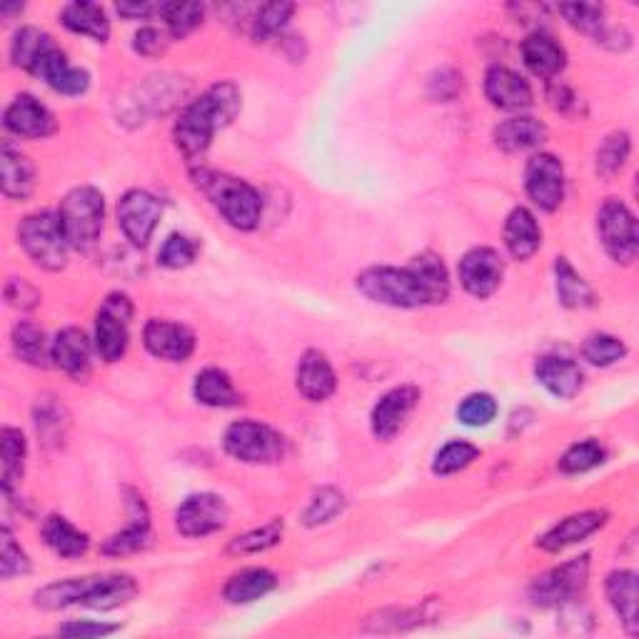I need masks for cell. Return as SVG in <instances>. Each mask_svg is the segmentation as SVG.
<instances>
[{
	"label": "cell",
	"instance_id": "34",
	"mask_svg": "<svg viewBox=\"0 0 639 639\" xmlns=\"http://www.w3.org/2000/svg\"><path fill=\"white\" fill-rule=\"evenodd\" d=\"M555 275H557V298L565 308L577 310V308L594 305L592 288L584 282L582 275L567 263V257H557Z\"/></svg>",
	"mask_w": 639,
	"mask_h": 639
},
{
	"label": "cell",
	"instance_id": "28",
	"mask_svg": "<svg viewBox=\"0 0 639 639\" xmlns=\"http://www.w3.org/2000/svg\"><path fill=\"white\" fill-rule=\"evenodd\" d=\"M547 137V128L534 118H509L495 128V143L505 153H522L540 145Z\"/></svg>",
	"mask_w": 639,
	"mask_h": 639
},
{
	"label": "cell",
	"instance_id": "39",
	"mask_svg": "<svg viewBox=\"0 0 639 639\" xmlns=\"http://www.w3.org/2000/svg\"><path fill=\"white\" fill-rule=\"evenodd\" d=\"M345 505H348V499H345L340 490L323 487L319 492H315L313 499H310L305 515H302V522H305L308 527L330 522L342 513Z\"/></svg>",
	"mask_w": 639,
	"mask_h": 639
},
{
	"label": "cell",
	"instance_id": "8",
	"mask_svg": "<svg viewBox=\"0 0 639 639\" xmlns=\"http://www.w3.org/2000/svg\"><path fill=\"white\" fill-rule=\"evenodd\" d=\"M598 228L602 245L607 250L610 257L622 265H632L639 250V236H637V220L629 207L610 197L604 201L598 215Z\"/></svg>",
	"mask_w": 639,
	"mask_h": 639
},
{
	"label": "cell",
	"instance_id": "23",
	"mask_svg": "<svg viewBox=\"0 0 639 639\" xmlns=\"http://www.w3.org/2000/svg\"><path fill=\"white\" fill-rule=\"evenodd\" d=\"M335 370L319 350H308L298 362V390L310 402H325L335 393Z\"/></svg>",
	"mask_w": 639,
	"mask_h": 639
},
{
	"label": "cell",
	"instance_id": "25",
	"mask_svg": "<svg viewBox=\"0 0 639 639\" xmlns=\"http://www.w3.org/2000/svg\"><path fill=\"white\" fill-rule=\"evenodd\" d=\"M542 243V232L527 207H515L505 222V245L515 261H530Z\"/></svg>",
	"mask_w": 639,
	"mask_h": 639
},
{
	"label": "cell",
	"instance_id": "12",
	"mask_svg": "<svg viewBox=\"0 0 639 639\" xmlns=\"http://www.w3.org/2000/svg\"><path fill=\"white\" fill-rule=\"evenodd\" d=\"M525 188L534 205L542 210H557L565 201V170L555 155L540 153L530 158L525 170Z\"/></svg>",
	"mask_w": 639,
	"mask_h": 639
},
{
	"label": "cell",
	"instance_id": "3",
	"mask_svg": "<svg viewBox=\"0 0 639 639\" xmlns=\"http://www.w3.org/2000/svg\"><path fill=\"white\" fill-rule=\"evenodd\" d=\"M11 58L15 65L25 68L36 77H43L50 88L63 95H81L88 91L91 75L83 68H73L68 63L63 50L56 46V40L38 28H21L15 33Z\"/></svg>",
	"mask_w": 639,
	"mask_h": 639
},
{
	"label": "cell",
	"instance_id": "45",
	"mask_svg": "<svg viewBox=\"0 0 639 639\" xmlns=\"http://www.w3.org/2000/svg\"><path fill=\"white\" fill-rule=\"evenodd\" d=\"M292 13H296V5H292V3H267V5H263L261 11H257L255 21H253V38L261 43V40L278 36V33L285 28V23L290 21Z\"/></svg>",
	"mask_w": 639,
	"mask_h": 639
},
{
	"label": "cell",
	"instance_id": "36",
	"mask_svg": "<svg viewBox=\"0 0 639 639\" xmlns=\"http://www.w3.org/2000/svg\"><path fill=\"white\" fill-rule=\"evenodd\" d=\"M0 457H3V490L11 492L13 482L21 480L25 462V437L21 430L5 427L0 433Z\"/></svg>",
	"mask_w": 639,
	"mask_h": 639
},
{
	"label": "cell",
	"instance_id": "30",
	"mask_svg": "<svg viewBox=\"0 0 639 639\" xmlns=\"http://www.w3.org/2000/svg\"><path fill=\"white\" fill-rule=\"evenodd\" d=\"M43 540H46V545L56 552L60 557H81L88 552L91 547V540L88 534L75 530V527L65 520V517L60 515H50L46 522H43Z\"/></svg>",
	"mask_w": 639,
	"mask_h": 639
},
{
	"label": "cell",
	"instance_id": "5",
	"mask_svg": "<svg viewBox=\"0 0 639 639\" xmlns=\"http://www.w3.org/2000/svg\"><path fill=\"white\" fill-rule=\"evenodd\" d=\"M58 218L63 222L65 238L75 250H91L98 243L103 218H106V201L100 190L75 188L60 203Z\"/></svg>",
	"mask_w": 639,
	"mask_h": 639
},
{
	"label": "cell",
	"instance_id": "19",
	"mask_svg": "<svg viewBox=\"0 0 639 639\" xmlns=\"http://www.w3.org/2000/svg\"><path fill=\"white\" fill-rule=\"evenodd\" d=\"M5 128L23 137H46L56 131V118L33 95H19L5 110Z\"/></svg>",
	"mask_w": 639,
	"mask_h": 639
},
{
	"label": "cell",
	"instance_id": "40",
	"mask_svg": "<svg viewBox=\"0 0 639 639\" xmlns=\"http://www.w3.org/2000/svg\"><path fill=\"white\" fill-rule=\"evenodd\" d=\"M629 135L627 133H612L604 137V143L598 148V172L602 178H612L625 168L629 158Z\"/></svg>",
	"mask_w": 639,
	"mask_h": 639
},
{
	"label": "cell",
	"instance_id": "24",
	"mask_svg": "<svg viewBox=\"0 0 639 639\" xmlns=\"http://www.w3.org/2000/svg\"><path fill=\"white\" fill-rule=\"evenodd\" d=\"M604 522H607V513H602V509H587V513L569 515L540 540V547L547 552H559L569 545H577V542L590 538L592 532H598Z\"/></svg>",
	"mask_w": 639,
	"mask_h": 639
},
{
	"label": "cell",
	"instance_id": "52",
	"mask_svg": "<svg viewBox=\"0 0 639 639\" xmlns=\"http://www.w3.org/2000/svg\"><path fill=\"white\" fill-rule=\"evenodd\" d=\"M155 11L160 13V5H153V3H120L118 5V13L125 15V19H148V15Z\"/></svg>",
	"mask_w": 639,
	"mask_h": 639
},
{
	"label": "cell",
	"instance_id": "43",
	"mask_svg": "<svg viewBox=\"0 0 639 639\" xmlns=\"http://www.w3.org/2000/svg\"><path fill=\"white\" fill-rule=\"evenodd\" d=\"M480 450L470 443H465V439H455V443H447L443 450L437 453L435 462H433V472L435 474H455L465 468H470V465L478 460Z\"/></svg>",
	"mask_w": 639,
	"mask_h": 639
},
{
	"label": "cell",
	"instance_id": "10",
	"mask_svg": "<svg viewBox=\"0 0 639 639\" xmlns=\"http://www.w3.org/2000/svg\"><path fill=\"white\" fill-rule=\"evenodd\" d=\"M133 317V302L120 292L108 296L95 319V350L106 362H116L128 350V323Z\"/></svg>",
	"mask_w": 639,
	"mask_h": 639
},
{
	"label": "cell",
	"instance_id": "41",
	"mask_svg": "<svg viewBox=\"0 0 639 639\" xmlns=\"http://www.w3.org/2000/svg\"><path fill=\"white\" fill-rule=\"evenodd\" d=\"M582 355L587 362H592V365L610 367L627 355V348L625 342L615 338V335L600 333V335H592V338H587V342L582 345Z\"/></svg>",
	"mask_w": 639,
	"mask_h": 639
},
{
	"label": "cell",
	"instance_id": "4",
	"mask_svg": "<svg viewBox=\"0 0 639 639\" xmlns=\"http://www.w3.org/2000/svg\"><path fill=\"white\" fill-rule=\"evenodd\" d=\"M197 185L210 197V203L218 207V213L232 228L253 230L261 222L263 201L257 190L245 180L226 176V172H197Z\"/></svg>",
	"mask_w": 639,
	"mask_h": 639
},
{
	"label": "cell",
	"instance_id": "15",
	"mask_svg": "<svg viewBox=\"0 0 639 639\" xmlns=\"http://www.w3.org/2000/svg\"><path fill=\"white\" fill-rule=\"evenodd\" d=\"M420 402V390L412 385L395 387L387 395L379 397V402L373 408L370 414V425H373V433L377 439H393L400 427L408 420V414L414 410V405Z\"/></svg>",
	"mask_w": 639,
	"mask_h": 639
},
{
	"label": "cell",
	"instance_id": "48",
	"mask_svg": "<svg viewBox=\"0 0 639 639\" xmlns=\"http://www.w3.org/2000/svg\"><path fill=\"white\" fill-rule=\"evenodd\" d=\"M28 569V557H25V552L15 545L13 534L8 530L0 532V575H3V580H11L15 575H25Z\"/></svg>",
	"mask_w": 639,
	"mask_h": 639
},
{
	"label": "cell",
	"instance_id": "31",
	"mask_svg": "<svg viewBox=\"0 0 639 639\" xmlns=\"http://www.w3.org/2000/svg\"><path fill=\"white\" fill-rule=\"evenodd\" d=\"M607 598L627 632L637 635V575L629 569L612 572L607 577Z\"/></svg>",
	"mask_w": 639,
	"mask_h": 639
},
{
	"label": "cell",
	"instance_id": "37",
	"mask_svg": "<svg viewBox=\"0 0 639 639\" xmlns=\"http://www.w3.org/2000/svg\"><path fill=\"white\" fill-rule=\"evenodd\" d=\"M559 13L565 15L567 23L584 36L598 38V43L607 33V21H604V8L594 3H565L559 5Z\"/></svg>",
	"mask_w": 639,
	"mask_h": 639
},
{
	"label": "cell",
	"instance_id": "26",
	"mask_svg": "<svg viewBox=\"0 0 639 639\" xmlns=\"http://www.w3.org/2000/svg\"><path fill=\"white\" fill-rule=\"evenodd\" d=\"M522 58L525 65L540 77H555L563 73L567 65L565 48L550 36H545V33H532V36L522 43Z\"/></svg>",
	"mask_w": 639,
	"mask_h": 639
},
{
	"label": "cell",
	"instance_id": "11",
	"mask_svg": "<svg viewBox=\"0 0 639 639\" xmlns=\"http://www.w3.org/2000/svg\"><path fill=\"white\" fill-rule=\"evenodd\" d=\"M160 215L162 207L158 197L145 193V190H131L118 203V226L135 248H145L150 243L153 230L160 222Z\"/></svg>",
	"mask_w": 639,
	"mask_h": 639
},
{
	"label": "cell",
	"instance_id": "18",
	"mask_svg": "<svg viewBox=\"0 0 639 639\" xmlns=\"http://www.w3.org/2000/svg\"><path fill=\"white\" fill-rule=\"evenodd\" d=\"M50 360L71 375L77 383L88 379L91 375V342L85 338L83 330L77 327H65L56 335L53 345H50Z\"/></svg>",
	"mask_w": 639,
	"mask_h": 639
},
{
	"label": "cell",
	"instance_id": "9",
	"mask_svg": "<svg viewBox=\"0 0 639 639\" xmlns=\"http://www.w3.org/2000/svg\"><path fill=\"white\" fill-rule=\"evenodd\" d=\"M587 577H590V557L584 555L580 559H569V563L550 569L532 582L530 600L538 607H559V604H567L584 590Z\"/></svg>",
	"mask_w": 639,
	"mask_h": 639
},
{
	"label": "cell",
	"instance_id": "49",
	"mask_svg": "<svg viewBox=\"0 0 639 639\" xmlns=\"http://www.w3.org/2000/svg\"><path fill=\"white\" fill-rule=\"evenodd\" d=\"M5 298H8V302H11L13 308L33 310L40 302V292L36 288H31V285L25 280L11 278L5 285Z\"/></svg>",
	"mask_w": 639,
	"mask_h": 639
},
{
	"label": "cell",
	"instance_id": "35",
	"mask_svg": "<svg viewBox=\"0 0 639 639\" xmlns=\"http://www.w3.org/2000/svg\"><path fill=\"white\" fill-rule=\"evenodd\" d=\"M13 350L23 362H28L33 367H46L48 362V345L46 335L38 325L33 323H19L13 327Z\"/></svg>",
	"mask_w": 639,
	"mask_h": 639
},
{
	"label": "cell",
	"instance_id": "50",
	"mask_svg": "<svg viewBox=\"0 0 639 639\" xmlns=\"http://www.w3.org/2000/svg\"><path fill=\"white\" fill-rule=\"evenodd\" d=\"M135 50L141 56H160L162 50H166V38L160 36V31H155V28H143L141 33H135Z\"/></svg>",
	"mask_w": 639,
	"mask_h": 639
},
{
	"label": "cell",
	"instance_id": "1",
	"mask_svg": "<svg viewBox=\"0 0 639 639\" xmlns=\"http://www.w3.org/2000/svg\"><path fill=\"white\" fill-rule=\"evenodd\" d=\"M358 290L387 308H425L447 300L450 278L435 253H422L408 267H370L360 273Z\"/></svg>",
	"mask_w": 639,
	"mask_h": 639
},
{
	"label": "cell",
	"instance_id": "29",
	"mask_svg": "<svg viewBox=\"0 0 639 639\" xmlns=\"http://www.w3.org/2000/svg\"><path fill=\"white\" fill-rule=\"evenodd\" d=\"M60 19H63L65 28L77 33V36H88L98 43H106L110 36L108 15L98 3H85V0H77V3L63 8Z\"/></svg>",
	"mask_w": 639,
	"mask_h": 639
},
{
	"label": "cell",
	"instance_id": "20",
	"mask_svg": "<svg viewBox=\"0 0 639 639\" xmlns=\"http://www.w3.org/2000/svg\"><path fill=\"white\" fill-rule=\"evenodd\" d=\"M485 93L499 110H522L532 106V88L525 77L503 65H492L485 75Z\"/></svg>",
	"mask_w": 639,
	"mask_h": 639
},
{
	"label": "cell",
	"instance_id": "6",
	"mask_svg": "<svg viewBox=\"0 0 639 639\" xmlns=\"http://www.w3.org/2000/svg\"><path fill=\"white\" fill-rule=\"evenodd\" d=\"M19 240L25 253L43 270H63L68 263V243L63 222L53 213L28 215L19 228Z\"/></svg>",
	"mask_w": 639,
	"mask_h": 639
},
{
	"label": "cell",
	"instance_id": "42",
	"mask_svg": "<svg viewBox=\"0 0 639 639\" xmlns=\"http://www.w3.org/2000/svg\"><path fill=\"white\" fill-rule=\"evenodd\" d=\"M282 538V520L267 522L261 530H253L243 534V538H236L230 542L232 555H255V552H265L275 547Z\"/></svg>",
	"mask_w": 639,
	"mask_h": 639
},
{
	"label": "cell",
	"instance_id": "46",
	"mask_svg": "<svg viewBox=\"0 0 639 639\" xmlns=\"http://www.w3.org/2000/svg\"><path fill=\"white\" fill-rule=\"evenodd\" d=\"M495 414H497V402L495 397L487 393L468 395L460 402V408H457V418H460L462 425L468 427H485L495 420Z\"/></svg>",
	"mask_w": 639,
	"mask_h": 639
},
{
	"label": "cell",
	"instance_id": "14",
	"mask_svg": "<svg viewBox=\"0 0 639 639\" xmlns=\"http://www.w3.org/2000/svg\"><path fill=\"white\" fill-rule=\"evenodd\" d=\"M505 275V263L497 250L492 248H474L460 261V280L462 288L472 298L485 300L499 288Z\"/></svg>",
	"mask_w": 639,
	"mask_h": 639
},
{
	"label": "cell",
	"instance_id": "2",
	"mask_svg": "<svg viewBox=\"0 0 639 639\" xmlns=\"http://www.w3.org/2000/svg\"><path fill=\"white\" fill-rule=\"evenodd\" d=\"M240 110V91L232 83H218L183 110L176 123V145L185 158H203L215 133L226 128Z\"/></svg>",
	"mask_w": 639,
	"mask_h": 639
},
{
	"label": "cell",
	"instance_id": "51",
	"mask_svg": "<svg viewBox=\"0 0 639 639\" xmlns=\"http://www.w3.org/2000/svg\"><path fill=\"white\" fill-rule=\"evenodd\" d=\"M116 625H100V622H73V625L60 627V635L65 637H106L116 632Z\"/></svg>",
	"mask_w": 639,
	"mask_h": 639
},
{
	"label": "cell",
	"instance_id": "17",
	"mask_svg": "<svg viewBox=\"0 0 639 639\" xmlns=\"http://www.w3.org/2000/svg\"><path fill=\"white\" fill-rule=\"evenodd\" d=\"M137 594V584L128 575H103L83 577L81 604L91 610H116L131 602Z\"/></svg>",
	"mask_w": 639,
	"mask_h": 639
},
{
	"label": "cell",
	"instance_id": "32",
	"mask_svg": "<svg viewBox=\"0 0 639 639\" xmlns=\"http://www.w3.org/2000/svg\"><path fill=\"white\" fill-rule=\"evenodd\" d=\"M193 393L195 400L207 405V408H232V405L240 402L232 379L218 367H207L203 373H197Z\"/></svg>",
	"mask_w": 639,
	"mask_h": 639
},
{
	"label": "cell",
	"instance_id": "27",
	"mask_svg": "<svg viewBox=\"0 0 639 639\" xmlns=\"http://www.w3.org/2000/svg\"><path fill=\"white\" fill-rule=\"evenodd\" d=\"M0 176H3V193L11 201H25L36 188V170H33V162L13 150L11 145H3V153H0Z\"/></svg>",
	"mask_w": 639,
	"mask_h": 639
},
{
	"label": "cell",
	"instance_id": "38",
	"mask_svg": "<svg viewBox=\"0 0 639 639\" xmlns=\"http://www.w3.org/2000/svg\"><path fill=\"white\" fill-rule=\"evenodd\" d=\"M160 15L168 23L172 38H185L205 19V5L201 3H162Z\"/></svg>",
	"mask_w": 639,
	"mask_h": 639
},
{
	"label": "cell",
	"instance_id": "16",
	"mask_svg": "<svg viewBox=\"0 0 639 639\" xmlns=\"http://www.w3.org/2000/svg\"><path fill=\"white\" fill-rule=\"evenodd\" d=\"M143 342L155 358L170 362H183L195 350V335L185 325L168 319H150L143 330Z\"/></svg>",
	"mask_w": 639,
	"mask_h": 639
},
{
	"label": "cell",
	"instance_id": "7",
	"mask_svg": "<svg viewBox=\"0 0 639 639\" xmlns=\"http://www.w3.org/2000/svg\"><path fill=\"white\" fill-rule=\"evenodd\" d=\"M226 453L236 457L240 462L250 465H267L278 462L285 455V443L282 437L275 433L273 427L263 425V422L253 420H240L232 422L226 433Z\"/></svg>",
	"mask_w": 639,
	"mask_h": 639
},
{
	"label": "cell",
	"instance_id": "44",
	"mask_svg": "<svg viewBox=\"0 0 639 639\" xmlns=\"http://www.w3.org/2000/svg\"><path fill=\"white\" fill-rule=\"evenodd\" d=\"M602 462H604L602 445L594 443V439H584V443L572 445L563 455V460H559V470L567 474H580V472L600 468Z\"/></svg>",
	"mask_w": 639,
	"mask_h": 639
},
{
	"label": "cell",
	"instance_id": "13",
	"mask_svg": "<svg viewBox=\"0 0 639 639\" xmlns=\"http://www.w3.org/2000/svg\"><path fill=\"white\" fill-rule=\"evenodd\" d=\"M228 522V505L226 499L210 492L188 497L176 513V527L185 538H207L218 532Z\"/></svg>",
	"mask_w": 639,
	"mask_h": 639
},
{
	"label": "cell",
	"instance_id": "33",
	"mask_svg": "<svg viewBox=\"0 0 639 639\" xmlns=\"http://www.w3.org/2000/svg\"><path fill=\"white\" fill-rule=\"evenodd\" d=\"M275 584H278V580H275L273 572H267V569H261V567H253V569H243V572L232 575L222 594H226V600L230 604H248V602L265 598L267 592H273Z\"/></svg>",
	"mask_w": 639,
	"mask_h": 639
},
{
	"label": "cell",
	"instance_id": "47",
	"mask_svg": "<svg viewBox=\"0 0 639 639\" xmlns=\"http://www.w3.org/2000/svg\"><path fill=\"white\" fill-rule=\"evenodd\" d=\"M197 245L185 236H170L158 253V263L170 270H180L195 261Z\"/></svg>",
	"mask_w": 639,
	"mask_h": 639
},
{
	"label": "cell",
	"instance_id": "21",
	"mask_svg": "<svg viewBox=\"0 0 639 639\" xmlns=\"http://www.w3.org/2000/svg\"><path fill=\"white\" fill-rule=\"evenodd\" d=\"M534 375H538V383L545 387L547 393L559 397V400H572L584 385V373L580 365L569 358H540L538 365H534Z\"/></svg>",
	"mask_w": 639,
	"mask_h": 639
},
{
	"label": "cell",
	"instance_id": "22",
	"mask_svg": "<svg viewBox=\"0 0 639 639\" xmlns=\"http://www.w3.org/2000/svg\"><path fill=\"white\" fill-rule=\"evenodd\" d=\"M128 509H131V525L123 532H118L110 538L103 552L110 557L131 555V552L143 550L150 540V520H148V507H145L143 497L135 490H128Z\"/></svg>",
	"mask_w": 639,
	"mask_h": 639
}]
</instances>
